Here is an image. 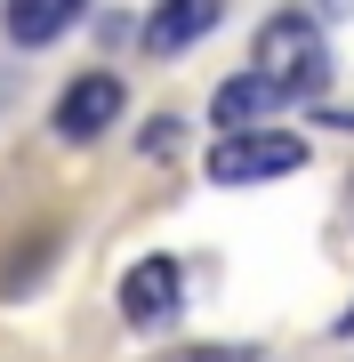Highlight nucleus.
Instances as JSON below:
<instances>
[{"instance_id": "39448f33", "label": "nucleus", "mask_w": 354, "mask_h": 362, "mask_svg": "<svg viewBox=\"0 0 354 362\" xmlns=\"http://www.w3.org/2000/svg\"><path fill=\"white\" fill-rule=\"evenodd\" d=\"M218 16H225V0H161L137 40H145V57H185L194 40L218 33Z\"/></svg>"}, {"instance_id": "20e7f679", "label": "nucleus", "mask_w": 354, "mask_h": 362, "mask_svg": "<svg viewBox=\"0 0 354 362\" xmlns=\"http://www.w3.org/2000/svg\"><path fill=\"white\" fill-rule=\"evenodd\" d=\"M121 113H129L121 73H81V81H65V97H57V137L65 145H97Z\"/></svg>"}, {"instance_id": "423d86ee", "label": "nucleus", "mask_w": 354, "mask_h": 362, "mask_svg": "<svg viewBox=\"0 0 354 362\" xmlns=\"http://www.w3.org/2000/svg\"><path fill=\"white\" fill-rule=\"evenodd\" d=\"M81 8L89 0H0V25H8L16 49H49V40H65L81 25Z\"/></svg>"}, {"instance_id": "7ed1b4c3", "label": "nucleus", "mask_w": 354, "mask_h": 362, "mask_svg": "<svg viewBox=\"0 0 354 362\" xmlns=\"http://www.w3.org/2000/svg\"><path fill=\"white\" fill-rule=\"evenodd\" d=\"M177 306H185V266L170 258V250H153V258H137L129 274H121V322L129 330L177 322Z\"/></svg>"}, {"instance_id": "9d476101", "label": "nucleus", "mask_w": 354, "mask_h": 362, "mask_svg": "<svg viewBox=\"0 0 354 362\" xmlns=\"http://www.w3.org/2000/svg\"><path fill=\"white\" fill-rule=\"evenodd\" d=\"M170 145H177V121H170V113H161V121H153V129H145V153H170Z\"/></svg>"}, {"instance_id": "0eeeda50", "label": "nucleus", "mask_w": 354, "mask_h": 362, "mask_svg": "<svg viewBox=\"0 0 354 362\" xmlns=\"http://www.w3.org/2000/svg\"><path fill=\"white\" fill-rule=\"evenodd\" d=\"M274 89H266V81L258 73H234V81H225V89L210 97V121H218V137H234V129H258V121L266 113H274Z\"/></svg>"}, {"instance_id": "6e6552de", "label": "nucleus", "mask_w": 354, "mask_h": 362, "mask_svg": "<svg viewBox=\"0 0 354 362\" xmlns=\"http://www.w3.org/2000/svg\"><path fill=\"white\" fill-rule=\"evenodd\" d=\"M49 250H57L49 233H33V242H25V258H16L8 274H0V298H25V290L40 282V266H49Z\"/></svg>"}, {"instance_id": "f03ea898", "label": "nucleus", "mask_w": 354, "mask_h": 362, "mask_svg": "<svg viewBox=\"0 0 354 362\" xmlns=\"http://www.w3.org/2000/svg\"><path fill=\"white\" fill-rule=\"evenodd\" d=\"M290 169H306V137H290V129H234V137L210 145L201 177L210 185H266V177H290Z\"/></svg>"}, {"instance_id": "9b49d317", "label": "nucleus", "mask_w": 354, "mask_h": 362, "mask_svg": "<svg viewBox=\"0 0 354 362\" xmlns=\"http://www.w3.org/2000/svg\"><path fill=\"white\" fill-rule=\"evenodd\" d=\"M338 338H354V306H346V314H338Z\"/></svg>"}, {"instance_id": "f257e3e1", "label": "nucleus", "mask_w": 354, "mask_h": 362, "mask_svg": "<svg viewBox=\"0 0 354 362\" xmlns=\"http://www.w3.org/2000/svg\"><path fill=\"white\" fill-rule=\"evenodd\" d=\"M249 57H258L249 73H258V81H266L274 97H314L322 81H330V49H322V25H314L306 8H282L274 25L258 33V49H249Z\"/></svg>"}, {"instance_id": "1a4fd4ad", "label": "nucleus", "mask_w": 354, "mask_h": 362, "mask_svg": "<svg viewBox=\"0 0 354 362\" xmlns=\"http://www.w3.org/2000/svg\"><path fill=\"white\" fill-rule=\"evenodd\" d=\"M170 362H266L258 346H185V354H170Z\"/></svg>"}]
</instances>
